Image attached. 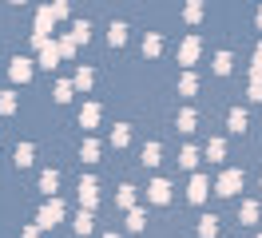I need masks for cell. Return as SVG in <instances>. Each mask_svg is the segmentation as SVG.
I'll return each mask as SVG.
<instances>
[{"mask_svg": "<svg viewBox=\"0 0 262 238\" xmlns=\"http://www.w3.org/2000/svg\"><path fill=\"white\" fill-rule=\"evenodd\" d=\"M56 222H64V203H60V199H48V203L40 206V214H36V226H40V230H52Z\"/></svg>", "mask_w": 262, "mask_h": 238, "instance_id": "6da1fadb", "label": "cell"}, {"mask_svg": "<svg viewBox=\"0 0 262 238\" xmlns=\"http://www.w3.org/2000/svg\"><path fill=\"white\" fill-rule=\"evenodd\" d=\"M214 190H219V194H227V199H234V194L243 190V171H238V167L223 171V175H219V183H214Z\"/></svg>", "mask_w": 262, "mask_h": 238, "instance_id": "7a4b0ae2", "label": "cell"}, {"mask_svg": "<svg viewBox=\"0 0 262 238\" xmlns=\"http://www.w3.org/2000/svg\"><path fill=\"white\" fill-rule=\"evenodd\" d=\"M80 206H83V210H92V214H96V206H99V183L92 179V175H83V179H80Z\"/></svg>", "mask_w": 262, "mask_h": 238, "instance_id": "3957f363", "label": "cell"}, {"mask_svg": "<svg viewBox=\"0 0 262 238\" xmlns=\"http://www.w3.org/2000/svg\"><path fill=\"white\" fill-rule=\"evenodd\" d=\"M32 63H36V60H28V56H16V60H12V68H8V76L16 79V83H28V79H32Z\"/></svg>", "mask_w": 262, "mask_h": 238, "instance_id": "277c9868", "label": "cell"}, {"mask_svg": "<svg viewBox=\"0 0 262 238\" xmlns=\"http://www.w3.org/2000/svg\"><path fill=\"white\" fill-rule=\"evenodd\" d=\"M147 199L155 206H167V203H171V183H167V179H155V183L147 187Z\"/></svg>", "mask_w": 262, "mask_h": 238, "instance_id": "5b68a950", "label": "cell"}, {"mask_svg": "<svg viewBox=\"0 0 262 238\" xmlns=\"http://www.w3.org/2000/svg\"><path fill=\"white\" fill-rule=\"evenodd\" d=\"M199 52H203V40H199V36H187V40H183V48H179V63H187V68H191V63L199 60Z\"/></svg>", "mask_w": 262, "mask_h": 238, "instance_id": "8992f818", "label": "cell"}, {"mask_svg": "<svg viewBox=\"0 0 262 238\" xmlns=\"http://www.w3.org/2000/svg\"><path fill=\"white\" fill-rule=\"evenodd\" d=\"M207 187H211V179H207V175H195L191 187H187V199H191V203H203V199H207Z\"/></svg>", "mask_w": 262, "mask_h": 238, "instance_id": "52a82bcc", "label": "cell"}, {"mask_svg": "<svg viewBox=\"0 0 262 238\" xmlns=\"http://www.w3.org/2000/svg\"><path fill=\"white\" fill-rule=\"evenodd\" d=\"M36 63H40L44 72H56V63H60V48H56V44H44V48H40V60H36Z\"/></svg>", "mask_w": 262, "mask_h": 238, "instance_id": "ba28073f", "label": "cell"}, {"mask_svg": "<svg viewBox=\"0 0 262 238\" xmlns=\"http://www.w3.org/2000/svg\"><path fill=\"white\" fill-rule=\"evenodd\" d=\"M96 123H99V103H83V111H80V127H83V131H92Z\"/></svg>", "mask_w": 262, "mask_h": 238, "instance_id": "9c48e42d", "label": "cell"}, {"mask_svg": "<svg viewBox=\"0 0 262 238\" xmlns=\"http://www.w3.org/2000/svg\"><path fill=\"white\" fill-rule=\"evenodd\" d=\"M72 226H76V234H92V230H96V214H92V210H80Z\"/></svg>", "mask_w": 262, "mask_h": 238, "instance_id": "30bf717a", "label": "cell"}, {"mask_svg": "<svg viewBox=\"0 0 262 238\" xmlns=\"http://www.w3.org/2000/svg\"><path fill=\"white\" fill-rule=\"evenodd\" d=\"M107 40H112V48H123V44H127V24L112 20V28H107Z\"/></svg>", "mask_w": 262, "mask_h": 238, "instance_id": "8fae6325", "label": "cell"}, {"mask_svg": "<svg viewBox=\"0 0 262 238\" xmlns=\"http://www.w3.org/2000/svg\"><path fill=\"white\" fill-rule=\"evenodd\" d=\"M115 206H123V210H135V187H127V183H123V187L115 190Z\"/></svg>", "mask_w": 262, "mask_h": 238, "instance_id": "7c38bea8", "label": "cell"}, {"mask_svg": "<svg viewBox=\"0 0 262 238\" xmlns=\"http://www.w3.org/2000/svg\"><path fill=\"white\" fill-rule=\"evenodd\" d=\"M40 190L56 199V190H60V175H56V171H44V175H40Z\"/></svg>", "mask_w": 262, "mask_h": 238, "instance_id": "4fadbf2b", "label": "cell"}, {"mask_svg": "<svg viewBox=\"0 0 262 238\" xmlns=\"http://www.w3.org/2000/svg\"><path fill=\"white\" fill-rule=\"evenodd\" d=\"M227 127L234 131V135H243V131H246V111H243V107H234V111L227 115Z\"/></svg>", "mask_w": 262, "mask_h": 238, "instance_id": "5bb4252c", "label": "cell"}, {"mask_svg": "<svg viewBox=\"0 0 262 238\" xmlns=\"http://www.w3.org/2000/svg\"><path fill=\"white\" fill-rule=\"evenodd\" d=\"M238 222H243V226L246 222H258V203H254V199H246V203L238 206Z\"/></svg>", "mask_w": 262, "mask_h": 238, "instance_id": "9a60e30c", "label": "cell"}, {"mask_svg": "<svg viewBox=\"0 0 262 238\" xmlns=\"http://www.w3.org/2000/svg\"><path fill=\"white\" fill-rule=\"evenodd\" d=\"M195 123H199L195 107H183V111H179V119H175V127H179V131H195Z\"/></svg>", "mask_w": 262, "mask_h": 238, "instance_id": "2e32d148", "label": "cell"}, {"mask_svg": "<svg viewBox=\"0 0 262 238\" xmlns=\"http://www.w3.org/2000/svg\"><path fill=\"white\" fill-rule=\"evenodd\" d=\"M131 143V127L127 123H115V131H112V147L119 151V147H127Z\"/></svg>", "mask_w": 262, "mask_h": 238, "instance_id": "e0dca14e", "label": "cell"}, {"mask_svg": "<svg viewBox=\"0 0 262 238\" xmlns=\"http://www.w3.org/2000/svg\"><path fill=\"white\" fill-rule=\"evenodd\" d=\"M159 155H163L159 143H143V167H159Z\"/></svg>", "mask_w": 262, "mask_h": 238, "instance_id": "ac0fdd59", "label": "cell"}, {"mask_svg": "<svg viewBox=\"0 0 262 238\" xmlns=\"http://www.w3.org/2000/svg\"><path fill=\"white\" fill-rule=\"evenodd\" d=\"M32 159H36V147L32 143H20L16 147V167H32Z\"/></svg>", "mask_w": 262, "mask_h": 238, "instance_id": "d6986e66", "label": "cell"}, {"mask_svg": "<svg viewBox=\"0 0 262 238\" xmlns=\"http://www.w3.org/2000/svg\"><path fill=\"white\" fill-rule=\"evenodd\" d=\"M199 234L214 238V234H219V219H214V214H203V219H199Z\"/></svg>", "mask_w": 262, "mask_h": 238, "instance_id": "ffe728a7", "label": "cell"}, {"mask_svg": "<svg viewBox=\"0 0 262 238\" xmlns=\"http://www.w3.org/2000/svg\"><path fill=\"white\" fill-rule=\"evenodd\" d=\"M80 159H83V163H96V159H99V143L92 139V135L83 139V147H80Z\"/></svg>", "mask_w": 262, "mask_h": 238, "instance_id": "44dd1931", "label": "cell"}, {"mask_svg": "<svg viewBox=\"0 0 262 238\" xmlns=\"http://www.w3.org/2000/svg\"><path fill=\"white\" fill-rule=\"evenodd\" d=\"M179 92L183 95H195L199 92V76H195V72H183V76H179Z\"/></svg>", "mask_w": 262, "mask_h": 238, "instance_id": "7402d4cb", "label": "cell"}, {"mask_svg": "<svg viewBox=\"0 0 262 238\" xmlns=\"http://www.w3.org/2000/svg\"><path fill=\"white\" fill-rule=\"evenodd\" d=\"M88 36H92V24H88V20H76V24H72V40H76V44H88Z\"/></svg>", "mask_w": 262, "mask_h": 238, "instance_id": "603a6c76", "label": "cell"}, {"mask_svg": "<svg viewBox=\"0 0 262 238\" xmlns=\"http://www.w3.org/2000/svg\"><path fill=\"white\" fill-rule=\"evenodd\" d=\"M250 99L262 103V68H250Z\"/></svg>", "mask_w": 262, "mask_h": 238, "instance_id": "cb8c5ba5", "label": "cell"}, {"mask_svg": "<svg viewBox=\"0 0 262 238\" xmlns=\"http://www.w3.org/2000/svg\"><path fill=\"white\" fill-rule=\"evenodd\" d=\"M230 68H234V56H230V52H219V56H214V72H219V76H227Z\"/></svg>", "mask_w": 262, "mask_h": 238, "instance_id": "d4e9b609", "label": "cell"}, {"mask_svg": "<svg viewBox=\"0 0 262 238\" xmlns=\"http://www.w3.org/2000/svg\"><path fill=\"white\" fill-rule=\"evenodd\" d=\"M143 226H147V214H143L139 206H135V210H127V230H143Z\"/></svg>", "mask_w": 262, "mask_h": 238, "instance_id": "484cf974", "label": "cell"}, {"mask_svg": "<svg viewBox=\"0 0 262 238\" xmlns=\"http://www.w3.org/2000/svg\"><path fill=\"white\" fill-rule=\"evenodd\" d=\"M92 83H96V72H92V68H80V72H76V88H80V92H88Z\"/></svg>", "mask_w": 262, "mask_h": 238, "instance_id": "4316f807", "label": "cell"}, {"mask_svg": "<svg viewBox=\"0 0 262 238\" xmlns=\"http://www.w3.org/2000/svg\"><path fill=\"white\" fill-rule=\"evenodd\" d=\"M159 52H163V40H159V36L151 32L147 40H143V56H159Z\"/></svg>", "mask_w": 262, "mask_h": 238, "instance_id": "83f0119b", "label": "cell"}, {"mask_svg": "<svg viewBox=\"0 0 262 238\" xmlns=\"http://www.w3.org/2000/svg\"><path fill=\"white\" fill-rule=\"evenodd\" d=\"M72 92H76V83L60 79V83H56V103H68V99H72Z\"/></svg>", "mask_w": 262, "mask_h": 238, "instance_id": "f1b7e54d", "label": "cell"}, {"mask_svg": "<svg viewBox=\"0 0 262 238\" xmlns=\"http://www.w3.org/2000/svg\"><path fill=\"white\" fill-rule=\"evenodd\" d=\"M195 163H199V151H195V147H183V151H179V167H187V171H191Z\"/></svg>", "mask_w": 262, "mask_h": 238, "instance_id": "f546056e", "label": "cell"}, {"mask_svg": "<svg viewBox=\"0 0 262 238\" xmlns=\"http://www.w3.org/2000/svg\"><path fill=\"white\" fill-rule=\"evenodd\" d=\"M0 111H4V115L16 111V92H0Z\"/></svg>", "mask_w": 262, "mask_h": 238, "instance_id": "4dcf8cb0", "label": "cell"}, {"mask_svg": "<svg viewBox=\"0 0 262 238\" xmlns=\"http://www.w3.org/2000/svg\"><path fill=\"white\" fill-rule=\"evenodd\" d=\"M223 155H227V143H223V139L207 143V159H223Z\"/></svg>", "mask_w": 262, "mask_h": 238, "instance_id": "1f68e13d", "label": "cell"}, {"mask_svg": "<svg viewBox=\"0 0 262 238\" xmlns=\"http://www.w3.org/2000/svg\"><path fill=\"white\" fill-rule=\"evenodd\" d=\"M56 48H60V56H76V40H72V32H68V36H64Z\"/></svg>", "mask_w": 262, "mask_h": 238, "instance_id": "d6a6232c", "label": "cell"}, {"mask_svg": "<svg viewBox=\"0 0 262 238\" xmlns=\"http://www.w3.org/2000/svg\"><path fill=\"white\" fill-rule=\"evenodd\" d=\"M52 20H68V4H64V0L52 4Z\"/></svg>", "mask_w": 262, "mask_h": 238, "instance_id": "836d02e7", "label": "cell"}, {"mask_svg": "<svg viewBox=\"0 0 262 238\" xmlns=\"http://www.w3.org/2000/svg\"><path fill=\"white\" fill-rule=\"evenodd\" d=\"M183 16H187V20H191V24H195L199 16H203V4H187V12H183Z\"/></svg>", "mask_w": 262, "mask_h": 238, "instance_id": "e575fe53", "label": "cell"}, {"mask_svg": "<svg viewBox=\"0 0 262 238\" xmlns=\"http://www.w3.org/2000/svg\"><path fill=\"white\" fill-rule=\"evenodd\" d=\"M20 238H40V226H24V234Z\"/></svg>", "mask_w": 262, "mask_h": 238, "instance_id": "d590c367", "label": "cell"}, {"mask_svg": "<svg viewBox=\"0 0 262 238\" xmlns=\"http://www.w3.org/2000/svg\"><path fill=\"white\" fill-rule=\"evenodd\" d=\"M254 68H262V44L254 48Z\"/></svg>", "mask_w": 262, "mask_h": 238, "instance_id": "8d00e7d4", "label": "cell"}, {"mask_svg": "<svg viewBox=\"0 0 262 238\" xmlns=\"http://www.w3.org/2000/svg\"><path fill=\"white\" fill-rule=\"evenodd\" d=\"M258 28H262V8H258Z\"/></svg>", "mask_w": 262, "mask_h": 238, "instance_id": "74e56055", "label": "cell"}, {"mask_svg": "<svg viewBox=\"0 0 262 238\" xmlns=\"http://www.w3.org/2000/svg\"><path fill=\"white\" fill-rule=\"evenodd\" d=\"M103 238H115V234H103Z\"/></svg>", "mask_w": 262, "mask_h": 238, "instance_id": "f35d334b", "label": "cell"}, {"mask_svg": "<svg viewBox=\"0 0 262 238\" xmlns=\"http://www.w3.org/2000/svg\"><path fill=\"white\" fill-rule=\"evenodd\" d=\"M258 183H262V179H258Z\"/></svg>", "mask_w": 262, "mask_h": 238, "instance_id": "ab89813d", "label": "cell"}, {"mask_svg": "<svg viewBox=\"0 0 262 238\" xmlns=\"http://www.w3.org/2000/svg\"><path fill=\"white\" fill-rule=\"evenodd\" d=\"M258 238H262V234H258Z\"/></svg>", "mask_w": 262, "mask_h": 238, "instance_id": "60d3db41", "label": "cell"}]
</instances>
